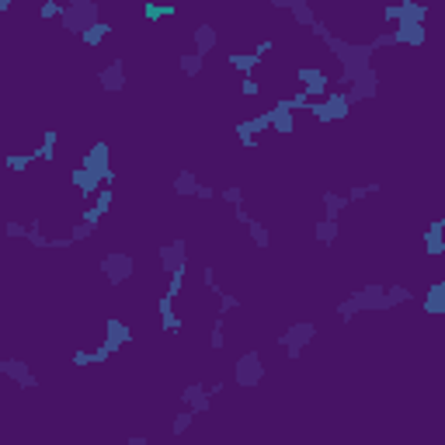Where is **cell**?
<instances>
[{"mask_svg": "<svg viewBox=\"0 0 445 445\" xmlns=\"http://www.w3.org/2000/svg\"><path fill=\"white\" fill-rule=\"evenodd\" d=\"M352 105H355V101H352L348 91H330V94H324V98H313V101L306 105V112L320 122V125H330V122L348 119Z\"/></svg>", "mask_w": 445, "mask_h": 445, "instance_id": "obj_1", "label": "cell"}, {"mask_svg": "<svg viewBox=\"0 0 445 445\" xmlns=\"http://www.w3.org/2000/svg\"><path fill=\"white\" fill-rule=\"evenodd\" d=\"M59 21H63V28H67L70 35H83L91 25L101 21V18H98V4H94V0H70Z\"/></svg>", "mask_w": 445, "mask_h": 445, "instance_id": "obj_2", "label": "cell"}, {"mask_svg": "<svg viewBox=\"0 0 445 445\" xmlns=\"http://www.w3.org/2000/svg\"><path fill=\"white\" fill-rule=\"evenodd\" d=\"M313 334H317V324H310V320H299V324H292L285 334H279V348H285V359L289 362H296L299 355H303V348L313 341Z\"/></svg>", "mask_w": 445, "mask_h": 445, "instance_id": "obj_3", "label": "cell"}, {"mask_svg": "<svg viewBox=\"0 0 445 445\" xmlns=\"http://www.w3.org/2000/svg\"><path fill=\"white\" fill-rule=\"evenodd\" d=\"M136 272V258L132 254H122V250H108L101 258V275L108 279L112 285H125Z\"/></svg>", "mask_w": 445, "mask_h": 445, "instance_id": "obj_4", "label": "cell"}, {"mask_svg": "<svg viewBox=\"0 0 445 445\" xmlns=\"http://www.w3.org/2000/svg\"><path fill=\"white\" fill-rule=\"evenodd\" d=\"M233 376H237V386L241 390H254L261 379H265V362H261V355L258 352H247L237 359V369H233Z\"/></svg>", "mask_w": 445, "mask_h": 445, "instance_id": "obj_5", "label": "cell"}, {"mask_svg": "<svg viewBox=\"0 0 445 445\" xmlns=\"http://www.w3.org/2000/svg\"><path fill=\"white\" fill-rule=\"evenodd\" d=\"M83 167H91L94 174H101L108 185L115 181V171H112V146L105 143V139H98L87 154H83Z\"/></svg>", "mask_w": 445, "mask_h": 445, "instance_id": "obj_6", "label": "cell"}, {"mask_svg": "<svg viewBox=\"0 0 445 445\" xmlns=\"http://www.w3.org/2000/svg\"><path fill=\"white\" fill-rule=\"evenodd\" d=\"M296 81L303 87V94H310V98H324V94H330V83H334L320 67H299V70H296Z\"/></svg>", "mask_w": 445, "mask_h": 445, "instance_id": "obj_7", "label": "cell"}, {"mask_svg": "<svg viewBox=\"0 0 445 445\" xmlns=\"http://www.w3.org/2000/svg\"><path fill=\"white\" fill-rule=\"evenodd\" d=\"M132 341V327L125 324V320H119V317H108L105 320V348H108V355H115V352H122L125 345Z\"/></svg>", "mask_w": 445, "mask_h": 445, "instance_id": "obj_8", "label": "cell"}, {"mask_svg": "<svg viewBox=\"0 0 445 445\" xmlns=\"http://www.w3.org/2000/svg\"><path fill=\"white\" fill-rule=\"evenodd\" d=\"M70 185L77 188V195L91 199V195H98V192H101V185H108V181H105L101 174H94L91 167H83V163H81V167H74V171H70Z\"/></svg>", "mask_w": 445, "mask_h": 445, "instance_id": "obj_9", "label": "cell"}, {"mask_svg": "<svg viewBox=\"0 0 445 445\" xmlns=\"http://www.w3.org/2000/svg\"><path fill=\"white\" fill-rule=\"evenodd\" d=\"M139 14H143V21H146L150 28H157L167 18H178V7L167 4V0H143V4H139Z\"/></svg>", "mask_w": 445, "mask_h": 445, "instance_id": "obj_10", "label": "cell"}, {"mask_svg": "<svg viewBox=\"0 0 445 445\" xmlns=\"http://www.w3.org/2000/svg\"><path fill=\"white\" fill-rule=\"evenodd\" d=\"M352 299H355L359 313H362V310H390V306H386V289H383V285H365L359 292H352Z\"/></svg>", "mask_w": 445, "mask_h": 445, "instance_id": "obj_11", "label": "cell"}, {"mask_svg": "<svg viewBox=\"0 0 445 445\" xmlns=\"http://www.w3.org/2000/svg\"><path fill=\"white\" fill-rule=\"evenodd\" d=\"M376 91H379V74H376L372 67L362 70V74L352 81V87H348L352 101H369V98H376Z\"/></svg>", "mask_w": 445, "mask_h": 445, "instance_id": "obj_12", "label": "cell"}, {"mask_svg": "<svg viewBox=\"0 0 445 445\" xmlns=\"http://www.w3.org/2000/svg\"><path fill=\"white\" fill-rule=\"evenodd\" d=\"M421 310H424L428 317H445V279L428 285V292H424V299H421Z\"/></svg>", "mask_w": 445, "mask_h": 445, "instance_id": "obj_13", "label": "cell"}, {"mask_svg": "<svg viewBox=\"0 0 445 445\" xmlns=\"http://www.w3.org/2000/svg\"><path fill=\"white\" fill-rule=\"evenodd\" d=\"M98 81H101V87H105L108 94H119L122 87H125V63H122V59H112L108 67H101Z\"/></svg>", "mask_w": 445, "mask_h": 445, "instance_id": "obj_14", "label": "cell"}, {"mask_svg": "<svg viewBox=\"0 0 445 445\" xmlns=\"http://www.w3.org/2000/svg\"><path fill=\"white\" fill-rule=\"evenodd\" d=\"M0 372H4V376H11L21 390H35V386H39V379H35L25 365L18 362V359H4V362H0Z\"/></svg>", "mask_w": 445, "mask_h": 445, "instance_id": "obj_15", "label": "cell"}, {"mask_svg": "<svg viewBox=\"0 0 445 445\" xmlns=\"http://www.w3.org/2000/svg\"><path fill=\"white\" fill-rule=\"evenodd\" d=\"M161 268L171 275L178 268H185V241H171L161 247Z\"/></svg>", "mask_w": 445, "mask_h": 445, "instance_id": "obj_16", "label": "cell"}, {"mask_svg": "<svg viewBox=\"0 0 445 445\" xmlns=\"http://www.w3.org/2000/svg\"><path fill=\"white\" fill-rule=\"evenodd\" d=\"M237 219L247 226V233H250L254 247H258V250H268V230H265V226H261V223H258V219L243 209V205H237Z\"/></svg>", "mask_w": 445, "mask_h": 445, "instance_id": "obj_17", "label": "cell"}, {"mask_svg": "<svg viewBox=\"0 0 445 445\" xmlns=\"http://www.w3.org/2000/svg\"><path fill=\"white\" fill-rule=\"evenodd\" d=\"M157 313H161V327L167 330V334H178V330L185 327V320H181V317L174 313V299H171L167 292H163L161 299H157Z\"/></svg>", "mask_w": 445, "mask_h": 445, "instance_id": "obj_18", "label": "cell"}, {"mask_svg": "<svg viewBox=\"0 0 445 445\" xmlns=\"http://www.w3.org/2000/svg\"><path fill=\"white\" fill-rule=\"evenodd\" d=\"M108 35H112V25H108V21H98V25H91V28L83 32L81 42L87 45V49H98V45L108 39Z\"/></svg>", "mask_w": 445, "mask_h": 445, "instance_id": "obj_19", "label": "cell"}, {"mask_svg": "<svg viewBox=\"0 0 445 445\" xmlns=\"http://www.w3.org/2000/svg\"><path fill=\"white\" fill-rule=\"evenodd\" d=\"M341 219H320L317 223V230H313V237H317V243H324V247H330V243L337 241V233H341V226H337Z\"/></svg>", "mask_w": 445, "mask_h": 445, "instance_id": "obj_20", "label": "cell"}, {"mask_svg": "<svg viewBox=\"0 0 445 445\" xmlns=\"http://www.w3.org/2000/svg\"><path fill=\"white\" fill-rule=\"evenodd\" d=\"M348 195H337V192H327L324 195V216L327 219H341V212L348 209Z\"/></svg>", "mask_w": 445, "mask_h": 445, "instance_id": "obj_21", "label": "cell"}, {"mask_svg": "<svg viewBox=\"0 0 445 445\" xmlns=\"http://www.w3.org/2000/svg\"><path fill=\"white\" fill-rule=\"evenodd\" d=\"M212 49H216V28H212V25H199V28H195V52L209 56Z\"/></svg>", "mask_w": 445, "mask_h": 445, "instance_id": "obj_22", "label": "cell"}, {"mask_svg": "<svg viewBox=\"0 0 445 445\" xmlns=\"http://www.w3.org/2000/svg\"><path fill=\"white\" fill-rule=\"evenodd\" d=\"M195 192H199L195 171H181V174L174 178V195H195Z\"/></svg>", "mask_w": 445, "mask_h": 445, "instance_id": "obj_23", "label": "cell"}, {"mask_svg": "<svg viewBox=\"0 0 445 445\" xmlns=\"http://www.w3.org/2000/svg\"><path fill=\"white\" fill-rule=\"evenodd\" d=\"M289 14H292V21H296L299 28H313V21H317V14H313L310 0H299V4H296V7L289 11Z\"/></svg>", "mask_w": 445, "mask_h": 445, "instance_id": "obj_24", "label": "cell"}, {"mask_svg": "<svg viewBox=\"0 0 445 445\" xmlns=\"http://www.w3.org/2000/svg\"><path fill=\"white\" fill-rule=\"evenodd\" d=\"M261 59H265V56H258V52H237V56H230V67L241 70V74H250V70L261 67Z\"/></svg>", "mask_w": 445, "mask_h": 445, "instance_id": "obj_25", "label": "cell"}, {"mask_svg": "<svg viewBox=\"0 0 445 445\" xmlns=\"http://www.w3.org/2000/svg\"><path fill=\"white\" fill-rule=\"evenodd\" d=\"M202 67H205L202 52H185V56H181V74H185V77H199Z\"/></svg>", "mask_w": 445, "mask_h": 445, "instance_id": "obj_26", "label": "cell"}, {"mask_svg": "<svg viewBox=\"0 0 445 445\" xmlns=\"http://www.w3.org/2000/svg\"><path fill=\"white\" fill-rule=\"evenodd\" d=\"M410 289L404 285H386V306H400V303H410Z\"/></svg>", "mask_w": 445, "mask_h": 445, "instance_id": "obj_27", "label": "cell"}, {"mask_svg": "<svg viewBox=\"0 0 445 445\" xmlns=\"http://www.w3.org/2000/svg\"><path fill=\"white\" fill-rule=\"evenodd\" d=\"M223 345H226V327H223V313H219V317L212 320V337H209V348H212V352H219Z\"/></svg>", "mask_w": 445, "mask_h": 445, "instance_id": "obj_28", "label": "cell"}, {"mask_svg": "<svg viewBox=\"0 0 445 445\" xmlns=\"http://www.w3.org/2000/svg\"><path fill=\"white\" fill-rule=\"evenodd\" d=\"M192 421H195V410H192V407H188V410H181V414H178V417H174V428H171V432H174V435H185V432H188V424H192Z\"/></svg>", "mask_w": 445, "mask_h": 445, "instance_id": "obj_29", "label": "cell"}, {"mask_svg": "<svg viewBox=\"0 0 445 445\" xmlns=\"http://www.w3.org/2000/svg\"><path fill=\"white\" fill-rule=\"evenodd\" d=\"M223 202H226V205H233V209H237V205H243V192H241V185H226V188H223Z\"/></svg>", "mask_w": 445, "mask_h": 445, "instance_id": "obj_30", "label": "cell"}, {"mask_svg": "<svg viewBox=\"0 0 445 445\" xmlns=\"http://www.w3.org/2000/svg\"><path fill=\"white\" fill-rule=\"evenodd\" d=\"M241 94H243V98H258V94H261V83L254 81L250 74H243V77H241Z\"/></svg>", "mask_w": 445, "mask_h": 445, "instance_id": "obj_31", "label": "cell"}, {"mask_svg": "<svg viewBox=\"0 0 445 445\" xmlns=\"http://www.w3.org/2000/svg\"><path fill=\"white\" fill-rule=\"evenodd\" d=\"M4 233H7V237H28V226H21V223H7Z\"/></svg>", "mask_w": 445, "mask_h": 445, "instance_id": "obj_32", "label": "cell"}, {"mask_svg": "<svg viewBox=\"0 0 445 445\" xmlns=\"http://www.w3.org/2000/svg\"><path fill=\"white\" fill-rule=\"evenodd\" d=\"M195 199H199V202H212V199H216V192H212V185H199V192H195Z\"/></svg>", "mask_w": 445, "mask_h": 445, "instance_id": "obj_33", "label": "cell"}, {"mask_svg": "<svg viewBox=\"0 0 445 445\" xmlns=\"http://www.w3.org/2000/svg\"><path fill=\"white\" fill-rule=\"evenodd\" d=\"M272 4H275V7H285V11H292L299 0H272Z\"/></svg>", "mask_w": 445, "mask_h": 445, "instance_id": "obj_34", "label": "cell"}]
</instances>
